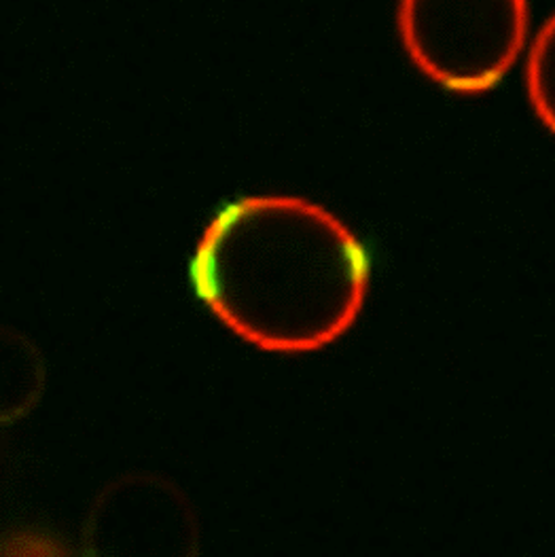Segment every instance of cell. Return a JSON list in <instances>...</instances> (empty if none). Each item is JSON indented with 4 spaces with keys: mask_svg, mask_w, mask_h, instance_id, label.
Returning <instances> with one entry per match:
<instances>
[{
    "mask_svg": "<svg viewBox=\"0 0 555 557\" xmlns=\"http://www.w3.org/2000/svg\"><path fill=\"white\" fill-rule=\"evenodd\" d=\"M189 280L199 301L242 342L274 355H308L357 324L371 257L317 201L246 196L208 221Z\"/></svg>",
    "mask_w": 555,
    "mask_h": 557,
    "instance_id": "6da1fadb",
    "label": "cell"
},
{
    "mask_svg": "<svg viewBox=\"0 0 555 557\" xmlns=\"http://www.w3.org/2000/svg\"><path fill=\"white\" fill-rule=\"evenodd\" d=\"M528 0H400L398 35L422 75L456 94L496 87L516 66Z\"/></svg>",
    "mask_w": 555,
    "mask_h": 557,
    "instance_id": "7a4b0ae2",
    "label": "cell"
},
{
    "mask_svg": "<svg viewBox=\"0 0 555 557\" xmlns=\"http://www.w3.org/2000/svg\"><path fill=\"white\" fill-rule=\"evenodd\" d=\"M526 89L534 115L555 136V13L528 47Z\"/></svg>",
    "mask_w": 555,
    "mask_h": 557,
    "instance_id": "3957f363",
    "label": "cell"
}]
</instances>
